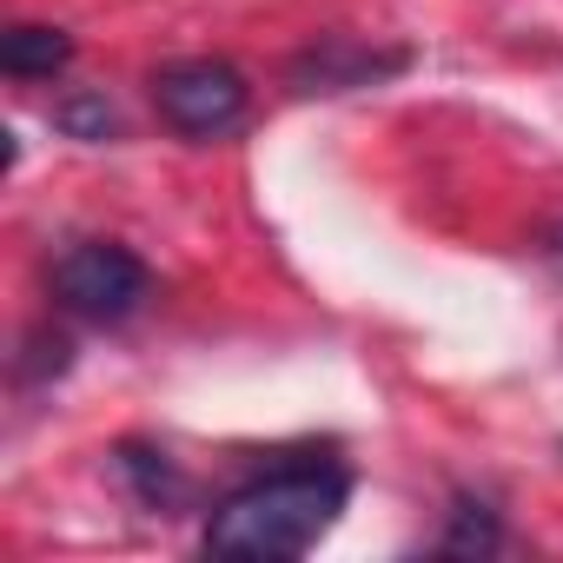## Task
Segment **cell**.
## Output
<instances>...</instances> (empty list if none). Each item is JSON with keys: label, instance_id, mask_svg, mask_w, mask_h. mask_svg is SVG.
<instances>
[{"label": "cell", "instance_id": "1", "mask_svg": "<svg viewBox=\"0 0 563 563\" xmlns=\"http://www.w3.org/2000/svg\"><path fill=\"white\" fill-rule=\"evenodd\" d=\"M352 504V471L332 451H292L245 484H232L206 510V550L245 556V563H292L332 537V523Z\"/></svg>", "mask_w": 563, "mask_h": 563}, {"label": "cell", "instance_id": "2", "mask_svg": "<svg viewBox=\"0 0 563 563\" xmlns=\"http://www.w3.org/2000/svg\"><path fill=\"white\" fill-rule=\"evenodd\" d=\"M47 292L80 325H126L153 306V265L120 239H80L47 265Z\"/></svg>", "mask_w": 563, "mask_h": 563}, {"label": "cell", "instance_id": "3", "mask_svg": "<svg viewBox=\"0 0 563 563\" xmlns=\"http://www.w3.org/2000/svg\"><path fill=\"white\" fill-rule=\"evenodd\" d=\"M146 93H153L159 126L179 133V140H192V146H212V140L239 133L245 113H252V80H245L232 60H212V54L153 67Z\"/></svg>", "mask_w": 563, "mask_h": 563}, {"label": "cell", "instance_id": "4", "mask_svg": "<svg viewBox=\"0 0 563 563\" xmlns=\"http://www.w3.org/2000/svg\"><path fill=\"white\" fill-rule=\"evenodd\" d=\"M411 67V47H372L358 34H319L306 54H292L286 67V87L299 100H332V93H365V87H385Z\"/></svg>", "mask_w": 563, "mask_h": 563}, {"label": "cell", "instance_id": "5", "mask_svg": "<svg viewBox=\"0 0 563 563\" xmlns=\"http://www.w3.org/2000/svg\"><path fill=\"white\" fill-rule=\"evenodd\" d=\"M113 477L126 484V497L146 517H179L192 504V477L179 471V457L159 451V444H146V438H120L113 444Z\"/></svg>", "mask_w": 563, "mask_h": 563}, {"label": "cell", "instance_id": "6", "mask_svg": "<svg viewBox=\"0 0 563 563\" xmlns=\"http://www.w3.org/2000/svg\"><path fill=\"white\" fill-rule=\"evenodd\" d=\"M74 34L67 27H41V21H21L0 34V74L8 80H60L74 67Z\"/></svg>", "mask_w": 563, "mask_h": 563}, {"label": "cell", "instance_id": "7", "mask_svg": "<svg viewBox=\"0 0 563 563\" xmlns=\"http://www.w3.org/2000/svg\"><path fill=\"white\" fill-rule=\"evenodd\" d=\"M431 550H438V556H497V550H504V517H497V504L457 490L451 510H444V530L431 537Z\"/></svg>", "mask_w": 563, "mask_h": 563}, {"label": "cell", "instance_id": "8", "mask_svg": "<svg viewBox=\"0 0 563 563\" xmlns=\"http://www.w3.org/2000/svg\"><path fill=\"white\" fill-rule=\"evenodd\" d=\"M54 133H67V140H80V146H107V140H120V113H113V100L107 93H60L54 100Z\"/></svg>", "mask_w": 563, "mask_h": 563}, {"label": "cell", "instance_id": "9", "mask_svg": "<svg viewBox=\"0 0 563 563\" xmlns=\"http://www.w3.org/2000/svg\"><path fill=\"white\" fill-rule=\"evenodd\" d=\"M543 252H550V258H556V265H563V219H556V225H550V232H543Z\"/></svg>", "mask_w": 563, "mask_h": 563}]
</instances>
